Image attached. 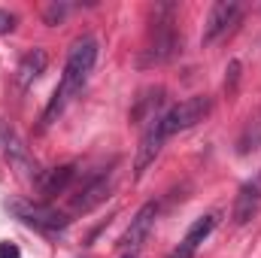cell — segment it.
I'll list each match as a JSON object with an SVG mask.
<instances>
[{
    "instance_id": "19",
    "label": "cell",
    "mask_w": 261,
    "mask_h": 258,
    "mask_svg": "<svg viewBox=\"0 0 261 258\" xmlns=\"http://www.w3.org/2000/svg\"><path fill=\"white\" fill-rule=\"evenodd\" d=\"M125 258H137V255H134V252H130V255H125Z\"/></svg>"
},
{
    "instance_id": "17",
    "label": "cell",
    "mask_w": 261,
    "mask_h": 258,
    "mask_svg": "<svg viewBox=\"0 0 261 258\" xmlns=\"http://www.w3.org/2000/svg\"><path fill=\"white\" fill-rule=\"evenodd\" d=\"M12 28H15V15L6 12V9H0V34H9Z\"/></svg>"
},
{
    "instance_id": "16",
    "label": "cell",
    "mask_w": 261,
    "mask_h": 258,
    "mask_svg": "<svg viewBox=\"0 0 261 258\" xmlns=\"http://www.w3.org/2000/svg\"><path fill=\"white\" fill-rule=\"evenodd\" d=\"M237 76H240V61H231V64H228V79H225V88H228V94L234 91V85H237Z\"/></svg>"
},
{
    "instance_id": "9",
    "label": "cell",
    "mask_w": 261,
    "mask_h": 258,
    "mask_svg": "<svg viewBox=\"0 0 261 258\" xmlns=\"http://www.w3.org/2000/svg\"><path fill=\"white\" fill-rule=\"evenodd\" d=\"M161 119V116H158ZM152 119L149 125H143V137H140V149H137V161H134V176L140 179L146 173V167L158 158L161 146H164V134H161V122Z\"/></svg>"
},
{
    "instance_id": "3",
    "label": "cell",
    "mask_w": 261,
    "mask_h": 258,
    "mask_svg": "<svg viewBox=\"0 0 261 258\" xmlns=\"http://www.w3.org/2000/svg\"><path fill=\"white\" fill-rule=\"evenodd\" d=\"M210 110H213V100H210L206 94H195V97H189V100L170 107V110L161 113V119H158V122H161L164 140L173 137V134H179V131L195 128L197 122H203V119L210 116Z\"/></svg>"
},
{
    "instance_id": "12",
    "label": "cell",
    "mask_w": 261,
    "mask_h": 258,
    "mask_svg": "<svg viewBox=\"0 0 261 258\" xmlns=\"http://www.w3.org/2000/svg\"><path fill=\"white\" fill-rule=\"evenodd\" d=\"M46 67H49V52H46V49H31V52L18 61V67H15V85H18L21 91H28V88L46 73Z\"/></svg>"
},
{
    "instance_id": "5",
    "label": "cell",
    "mask_w": 261,
    "mask_h": 258,
    "mask_svg": "<svg viewBox=\"0 0 261 258\" xmlns=\"http://www.w3.org/2000/svg\"><path fill=\"white\" fill-rule=\"evenodd\" d=\"M0 149H3V155L9 158V164H12L18 173H24V176H31V179H40L43 170H37V161L31 158L28 146L18 140V134L9 128L6 122H0Z\"/></svg>"
},
{
    "instance_id": "14",
    "label": "cell",
    "mask_w": 261,
    "mask_h": 258,
    "mask_svg": "<svg viewBox=\"0 0 261 258\" xmlns=\"http://www.w3.org/2000/svg\"><path fill=\"white\" fill-rule=\"evenodd\" d=\"M164 107V88H152V91H146L140 100H137V107L130 110V122L134 125H149L152 119H158L161 110Z\"/></svg>"
},
{
    "instance_id": "15",
    "label": "cell",
    "mask_w": 261,
    "mask_h": 258,
    "mask_svg": "<svg viewBox=\"0 0 261 258\" xmlns=\"http://www.w3.org/2000/svg\"><path fill=\"white\" fill-rule=\"evenodd\" d=\"M64 15H67V6H64V3H52V6L46 9V21H49V24H55V21H61Z\"/></svg>"
},
{
    "instance_id": "6",
    "label": "cell",
    "mask_w": 261,
    "mask_h": 258,
    "mask_svg": "<svg viewBox=\"0 0 261 258\" xmlns=\"http://www.w3.org/2000/svg\"><path fill=\"white\" fill-rule=\"evenodd\" d=\"M240 12H243V6L234 3V0H219V3H213V9H210V15H206V24H203L200 43H203V46H213L222 34H228L231 24H237Z\"/></svg>"
},
{
    "instance_id": "2",
    "label": "cell",
    "mask_w": 261,
    "mask_h": 258,
    "mask_svg": "<svg viewBox=\"0 0 261 258\" xmlns=\"http://www.w3.org/2000/svg\"><path fill=\"white\" fill-rule=\"evenodd\" d=\"M179 49V37H176V28H173V6H161L155 12V21H152V34H149V46H146V55H143V67L152 64H164L176 55Z\"/></svg>"
},
{
    "instance_id": "1",
    "label": "cell",
    "mask_w": 261,
    "mask_h": 258,
    "mask_svg": "<svg viewBox=\"0 0 261 258\" xmlns=\"http://www.w3.org/2000/svg\"><path fill=\"white\" fill-rule=\"evenodd\" d=\"M97 52H100V46H97V37H91V34H82V37H76V40L70 43L64 76H61V82H58V88H55V94H52L46 113H43V128H49V125L64 113V107L70 104V97H76V94L82 91V85L88 82L91 70L97 64Z\"/></svg>"
},
{
    "instance_id": "11",
    "label": "cell",
    "mask_w": 261,
    "mask_h": 258,
    "mask_svg": "<svg viewBox=\"0 0 261 258\" xmlns=\"http://www.w3.org/2000/svg\"><path fill=\"white\" fill-rule=\"evenodd\" d=\"M258 207H261V170L252 176V179H246V183L240 186V192H237L234 213H231L234 225H246V222H252L255 213H258Z\"/></svg>"
},
{
    "instance_id": "4",
    "label": "cell",
    "mask_w": 261,
    "mask_h": 258,
    "mask_svg": "<svg viewBox=\"0 0 261 258\" xmlns=\"http://www.w3.org/2000/svg\"><path fill=\"white\" fill-rule=\"evenodd\" d=\"M6 210L18 222L37 228L43 234H58V231H64L67 225H70V219H67L64 213H58V210H52L46 203H34V200H6Z\"/></svg>"
},
{
    "instance_id": "13",
    "label": "cell",
    "mask_w": 261,
    "mask_h": 258,
    "mask_svg": "<svg viewBox=\"0 0 261 258\" xmlns=\"http://www.w3.org/2000/svg\"><path fill=\"white\" fill-rule=\"evenodd\" d=\"M76 179V164H61V167H52V170H43L40 179H37V189L40 194L49 200V197H58L70 189V183Z\"/></svg>"
},
{
    "instance_id": "10",
    "label": "cell",
    "mask_w": 261,
    "mask_h": 258,
    "mask_svg": "<svg viewBox=\"0 0 261 258\" xmlns=\"http://www.w3.org/2000/svg\"><path fill=\"white\" fill-rule=\"evenodd\" d=\"M216 225H219V216H216V213H206V216L195 219V222L189 225L186 237L179 240V246L170 252V258H195V252L200 249V243L216 231Z\"/></svg>"
},
{
    "instance_id": "7",
    "label": "cell",
    "mask_w": 261,
    "mask_h": 258,
    "mask_svg": "<svg viewBox=\"0 0 261 258\" xmlns=\"http://www.w3.org/2000/svg\"><path fill=\"white\" fill-rule=\"evenodd\" d=\"M155 219H158V203H155V200H149V203H143V207L137 210V216L130 219L128 231H125V237H122L125 252H134V255H137V249H140V246L146 243V237L152 234Z\"/></svg>"
},
{
    "instance_id": "8",
    "label": "cell",
    "mask_w": 261,
    "mask_h": 258,
    "mask_svg": "<svg viewBox=\"0 0 261 258\" xmlns=\"http://www.w3.org/2000/svg\"><path fill=\"white\" fill-rule=\"evenodd\" d=\"M110 192H113V170H103L79 189V194L70 200V210L73 213H91L97 203H103L110 197Z\"/></svg>"
},
{
    "instance_id": "18",
    "label": "cell",
    "mask_w": 261,
    "mask_h": 258,
    "mask_svg": "<svg viewBox=\"0 0 261 258\" xmlns=\"http://www.w3.org/2000/svg\"><path fill=\"white\" fill-rule=\"evenodd\" d=\"M0 258H21L15 243H0Z\"/></svg>"
}]
</instances>
